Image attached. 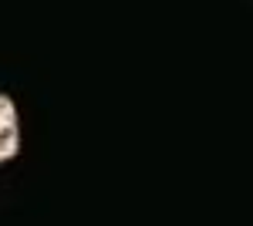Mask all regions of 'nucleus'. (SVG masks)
Returning <instances> with one entry per match:
<instances>
[{
    "instance_id": "nucleus-1",
    "label": "nucleus",
    "mask_w": 253,
    "mask_h": 226,
    "mask_svg": "<svg viewBox=\"0 0 253 226\" xmlns=\"http://www.w3.org/2000/svg\"><path fill=\"white\" fill-rule=\"evenodd\" d=\"M20 152V115L10 94L0 91V166Z\"/></svg>"
}]
</instances>
